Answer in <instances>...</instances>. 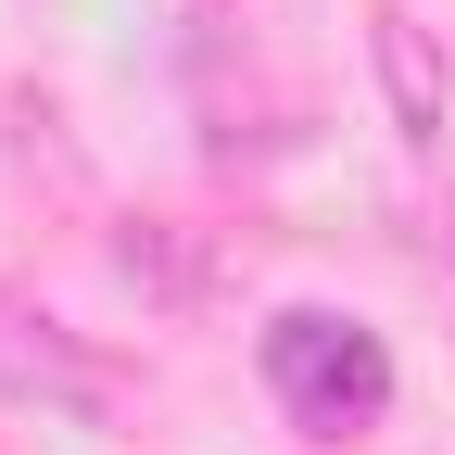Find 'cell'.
<instances>
[{"mask_svg":"<svg viewBox=\"0 0 455 455\" xmlns=\"http://www.w3.org/2000/svg\"><path fill=\"white\" fill-rule=\"evenodd\" d=\"M379 76H392V114H405V140H443V89H430V38L405 13H379Z\"/></svg>","mask_w":455,"mask_h":455,"instance_id":"obj_4","label":"cell"},{"mask_svg":"<svg viewBox=\"0 0 455 455\" xmlns=\"http://www.w3.org/2000/svg\"><path fill=\"white\" fill-rule=\"evenodd\" d=\"M430 266H455V190H443V215H430Z\"/></svg>","mask_w":455,"mask_h":455,"instance_id":"obj_5","label":"cell"},{"mask_svg":"<svg viewBox=\"0 0 455 455\" xmlns=\"http://www.w3.org/2000/svg\"><path fill=\"white\" fill-rule=\"evenodd\" d=\"M0 392H26V405H51V418H114V367L64 316H38L13 291H0Z\"/></svg>","mask_w":455,"mask_h":455,"instance_id":"obj_2","label":"cell"},{"mask_svg":"<svg viewBox=\"0 0 455 455\" xmlns=\"http://www.w3.org/2000/svg\"><path fill=\"white\" fill-rule=\"evenodd\" d=\"M190 13H215V0H190Z\"/></svg>","mask_w":455,"mask_h":455,"instance_id":"obj_6","label":"cell"},{"mask_svg":"<svg viewBox=\"0 0 455 455\" xmlns=\"http://www.w3.org/2000/svg\"><path fill=\"white\" fill-rule=\"evenodd\" d=\"M266 379H278V405H291L316 443H355L392 405V355L367 329H341V316H278L266 329Z\"/></svg>","mask_w":455,"mask_h":455,"instance_id":"obj_1","label":"cell"},{"mask_svg":"<svg viewBox=\"0 0 455 455\" xmlns=\"http://www.w3.org/2000/svg\"><path fill=\"white\" fill-rule=\"evenodd\" d=\"M114 278H127V291H152V304H178V316L215 291V278H203V253L178 241V228H152V215H140V228H114Z\"/></svg>","mask_w":455,"mask_h":455,"instance_id":"obj_3","label":"cell"}]
</instances>
